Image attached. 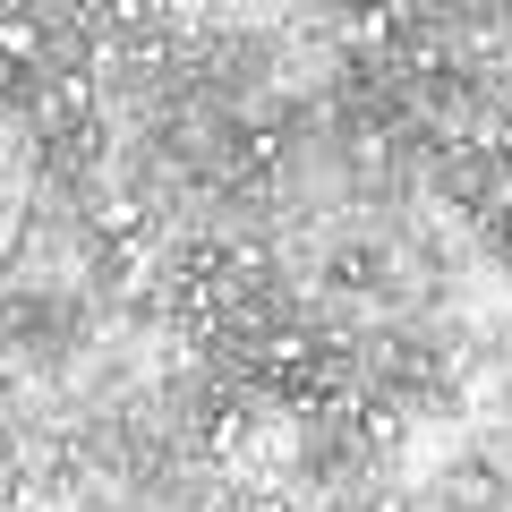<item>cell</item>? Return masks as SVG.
Listing matches in <instances>:
<instances>
[{
  "mask_svg": "<svg viewBox=\"0 0 512 512\" xmlns=\"http://www.w3.org/2000/svg\"><path fill=\"white\" fill-rule=\"evenodd\" d=\"M0 60L9 69H35L43 60V18L35 9H0Z\"/></svg>",
  "mask_w": 512,
  "mask_h": 512,
  "instance_id": "obj_1",
  "label": "cell"
},
{
  "mask_svg": "<svg viewBox=\"0 0 512 512\" xmlns=\"http://www.w3.org/2000/svg\"><path fill=\"white\" fill-rule=\"evenodd\" d=\"M137 222H146V197H128V188H111V197L94 205V231L103 239H137Z\"/></svg>",
  "mask_w": 512,
  "mask_h": 512,
  "instance_id": "obj_2",
  "label": "cell"
},
{
  "mask_svg": "<svg viewBox=\"0 0 512 512\" xmlns=\"http://www.w3.org/2000/svg\"><path fill=\"white\" fill-rule=\"evenodd\" d=\"M495 146H504V154H512V120H504V128H495Z\"/></svg>",
  "mask_w": 512,
  "mask_h": 512,
  "instance_id": "obj_3",
  "label": "cell"
},
{
  "mask_svg": "<svg viewBox=\"0 0 512 512\" xmlns=\"http://www.w3.org/2000/svg\"><path fill=\"white\" fill-rule=\"evenodd\" d=\"M504 239H512V197H504Z\"/></svg>",
  "mask_w": 512,
  "mask_h": 512,
  "instance_id": "obj_4",
  "label": "cell"
}]
</instances>
